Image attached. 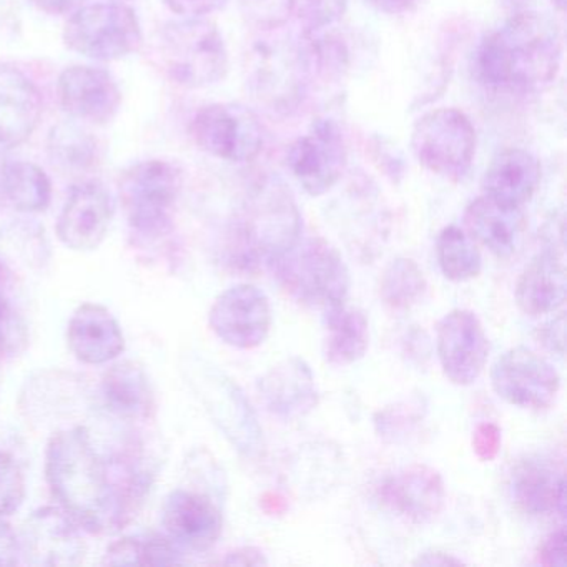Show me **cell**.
I'll return each instance as SVG.
<instances>
[{
  "mask_svg": "<svg viewBox=\"0 0 567 567\" xmlns=\"http://www.w3.org/2000/svg\"><path fill=\"white\" fill-rule=\"evenodd\" d=\"M45 480L59 507L91 534L124 529L151 489L148 474L134 461L104 460L84 426L51 437L45 450Z\"/></svg>",
  "mask_w": 567,
  "mask_h": 567,
  "instance_id": "6da1fadb",
  "label": "cell"
},
{
  "mask_svg": "<svg viewBox=\"0 0 567 567\" xmlns=\"http://www.w3.org/2000/svg\"><path fill=\"white\" fill-rule=\"evenodd\" d=\"M563 64V34L549 16L519 12L487 34L476 54L481 84L491 91L529 95L546 91Z\"/></svg>",
  "mask_w": 567,
  "mask_h": 567,
  "instance_id": "7a4b0ae2",
  "label": "cell"
},
{
  "mask_svg": "<svg viewBox=\"0 0 567 567\" xmlns=\"http://www.w3.org/2000/svg\"><path fill=\"white\" fill-rule=\"evenodd\" d=\"M303 221L290 188L277 177L258 182L248 197L231 264H270L301 238Z\"/></svg>",
  "mask_w": 567,
  "mask_h": 567,
  "instance_id": "3957f363",
  "label": "cell"
},
{
  "mask_svg": "<svg viewBox=\"0 0 567 567\" xmlns=\"http://www.w3.org/2000/svg\"><path fill=\"white\" fill-rule=\"evenodd\" d=\"M154 55L165 75L182 87H212L228 72L224 35L205 18H182L162 25Z\"/></svg>",
  "mask_w": 567,
  "mask_h": 567,
  "instance_id": "277c9868",
  "label": "cell"
},
{
  "mask_svg": "<svg viewBox=\"0 0 567 567\" xmlns=\"http://www.w3.org/2000/svg\"><path fill=\"white\" fill-rule=\"evenodd\" d=\"M278 285L303 307L327 311L350 293V271L340 251L321 237L300 238L267 265Z\"/></svg>",
  "mask_w": 567,
  "mask_h": 567,
  "instance_id": "5b68a950",
  "label": "cell"
},
{
  "mask_svg": "<svg viewBox=\"0 0 567 567\" xmlns=\"http://www.w3.org/2000/svg\"><path fill=\"white\" fill-rule=\"evenodd\" d=\"M182 185V168L164 158L138 162L121 175L118 197L138 241L152 244L171 234Z\"/></svg>",
  "mask_w": 567,
  "mask_h": 567,
  "instance_id": "8992f818",
  "label": "cell"
},
{
  "mask_svg": "<svg viewBox=\"0 0 567 567\" xmlns=\"http://www.w3.org/2000/svg\"><path fill=\"white\" fill-rule=\"evenodd\" d=\"M64 44L92 61L114 62L141 51L144 32L134 9L102 2L82 6L69 18Z\"/></svg>",
  "mask_w": 567,
  "mask_h": 567,
  "instance_id": "52a82bcc",
  "label": "cell"
},
{
  "mask_svg": "<svg viewBox=\"0 0 567 567\" xmlns=\"http://www.w3.org/2000/svg\"><path fill=\"white\" fill-rule=\"evenodd\" d=\"M476 128L457 109H436L417 118L411 132L414 157L444 181H463L476 157Z\"/></svg>",
  "mask_w": 567,
  "mask_h": 567,
  "instance_id": "ba28073f",
  "label": "cell"
},
{
  "mask_svg": "<svg viewBox=\"0 0 567 567\" xmlns=\"http://www.w3.org/2000/svg\"><path fill=\"white\" fill-rule=\"evenodd\" d=\"M190 380L205 410L235 450L255 456L264 444V431L240 386L224 371L200 360L192 367Z\"/></svg>",
  "mask_w": 567,
  "mask_h": 567,
  "instance_id": "9c48e42d",
  "label": "cell"
},
{
  "mask_svg": "<svg viewBox=\"0 0 567 567\" xmlns=\"http://www.w3.org/2000/svg\"><path fill=\"white\" fill-rule=\"evenodd\" d=\"M190 134L202 152L234 164L254 162L265 145V128L257 112L235 102L200 109L192 121Z\"/></svg>",
  "mask_w": 567,
  "mask_h": 567,
  "instance_id": "30bf717a",
  "label": "cell"
},
{
  "mask_svg": "<svg viewBox=\"0 0 567 567\" xmlns=\"http://www.w3.org/2000/svg\"><path fill=\"white\" fill-rule=\"evenodd\" d=\"M248 85L271 111L288 112L300 104L308 85L300 42L264 38L251 48Z\"/></svg>",
  "mask_w": 567,
  "mask_h": 567,
  "instance_id": "8fae6325",
  "label": "cell"
},
{
  "mask_svg": "<svg viewBox=\"0 0 567 567\" xmlns=\"http://www.w3.org/2000/svg\"><path fill=\"white\" fill-rule=\"evenodd\" d=\"M497 396L524 410H547L556 403L560 378L553 364L526 347L507 350L491 368Z\"/></svg>",
  "mask_w": 567,
  "mask_h": 567,
  "instance_id": "7c38bea8",
  "label": "cell"
},
{
  "mask_svg": "<svg viewBox=\"0 0 567 567\" xmlns=\"http://www.w3.org/2000/svg\"><path fill=\"white\" fill-rule=\"evenodd\" d=\"M287 167L311 197L330 192L347 167L343 134L333 121L320 118L288 147Z\"/></svg>",
  "mask_w": 567,
  "mask_h": 567,
  "instance_id": "4fadbf2b",
  "label": "cell"
},
{
  "mask_svg": "<svg viewBox=\"0 0 567 567\" xmlns=\"http://www.w3.org/2000/svg\"><path fill=\"white\" fill-rule=\"evenodd\" d=\"M208 323L218 340L237 350H254L270 334L274 313L260 288L240 284L215 298Z\"/></svg>",
  "mask_w": 567,
  "mask_h": 567,
  "instance_id": "5bb4252c",
  "label": "cell"
},
{
  "mask_svg": "<svg viewBox=\"0 0 567 567\" xmlns=\"http://www.w3.org/2000/svg\"><path fill=\"white\" fill-rule=\"evenodd\" d=\"M82 530L62 507H39L19 534L22 559L35 566H78L87 554Z\"/></svg>",
  "mask_w": 567,
  "mask_h": 567,
  "instance_id": "9a60e30c",
  "label": "cell"
},
{
  "mask_svg": "<svg viewBox=\"0 0 567 567\" xmlns=\"http://www.w3.org/2000/svg\"><path fill=\"white\" fill-rule=\"evenodd\" d=\"M489 340L476 313L453 310L437 323L436 351L444 377L457 386H470L483 374Z\"/></svg>",
  "mask_w": 567,
  "mask_h": 567,
  "instance_id": "2e32d148",
  "label": "cell"
},
{
  "mask_svg": "<svg viewBox=\"0 0 567 567\" xmlns=\"http://www.w3.org/2000/svg\"><path fill=\"white\" fill-rule=\"evenodd\" d=\"M115 200L111 190L97 181L72 187L55 225L59 240L74 251L97 250L111 230Z\"/></svg>",
  "mask_w": 567,
  "mask_h": 567,
  "instance_id": "e0dca14e",
  "label": "cell"
},
{
  "mask_svg": "<svg viewBox=\"0 0 567 567\" xmlns=\"http://www.w3.org/2000/svg\"><path fill=\"white\" fill-rule=\"evenodd\" d=\"M61 107L74 121L107 125L121 111L122 92L111 72L92 65H72L58 82Z\"/></svg>",
  "mask_w": 567,
  "mask_h": 567,
  "instance_id": "ac0fdd59",
  "label": "cell"
},
{
  "mask_svg": "<svg viewBox=\"0 0 567 567\" xmlns=\"http://www.w3.org/2000/svg\"><path fill=\"white\" fill-rule=\"evenodd\" d=\"M165 536L182 550L205 553L220 539L224 517L214 501L194 491H172L162 506Z\"/></svg>",
  "mask_w": 567,
  "mask_h": 567,
  "instance_id": "d6986e66",
  "label": "cell"
},
{
  "mask_svg": "<svg viewBox=\"0 0 567 567\" xmlns=\"http://www.w3.org/2000/svg\"><path fill=\"white\" fill-rule=\"evenodd\" d=\"M258 393L265 408L285 421L300 420L320 403V391L307 361L290 357L280 361L258 380Z\"/></svg>",
  "mask_w": 567,
  "mask_h": 567,
  "instance_id": "ffe728a7",
  "label": "cell"
},
{
  "mask_svg": "<svg viewBox=\"0 0 567 567\" xmlns=\"http://www.w3.org/2000/svg\"><path fill=\"white\" fill-rule=\"evenodd\" d=\"M380 494L391 511L417 524L430 523L440 516L446 503L443 477L426 464H413L398 471L384 481Z\"/></svg>",
  "mask_w": 567,
  "mask_h": 567,
  "instance_id": "44dd1931",
  "label": "cell"
},
{
  "mask_svg": "<svg viewBox=\"0 0 567 567\" xmlns=\"http://www.w3.org/2000/svg\"><path fill=\"white\" fill-rule=\"evenodd\" d=\"M42 112L44 102L38 85L19 69L0 64V152L28 142Z\"/></svg>",
  "mask_w": 567,
  "mask_h": 567,
  "instance_id": "7402d4cb",
  "label": "cell"
},
{
  "mask_svg": "<svg viewBox=\"0 0 567 567\" xmlns=\"http://www.w3.org/2000/svg\"><path fill=\"white\" fill-rule=\"evenodd\" d=\"M68 343L81 363L107 364L125 351V337L117 318L99 303H84L72 313Z\"/></svg>",
  "mask_w": 567,
  "mask_h": 567,
  "instance_id": "603a6c76",
  "label": "cell"
},
{
  "mask_svg": "<svg viewBox=\"0 0 567 567\" xmlns=\"http://www.w3.org/2000/svg\"><path fill=\"white\" fill-rule=\"evenodd\" d=\"M464 225L470 237L497 258H511L519 251L527 227L523 208L499 204L486 195L467 205Z\"/></svg>",
  "mask_w": 567,
  "mask_h": 567,
  "instance_id": "cb8c5ba5",
  "label": "cell"
},
{
  "mask_svg": "<svg viewBox=\"0 0 567 567\" xmlns=\"http://www.w3.org/2000/svg\"><path fill=\"white\" fill-rule=\"evenodd\" d=\"M566 295V268L556 248H546L537 254L524 268L516 285L517 307L529 317L559 310Z\"/></svg>",
  "mask_w": 567,
  "mask_h": 567,
  "instance_id": "d4e9b609",
  "label": "cell"
},
{
  "mask_svg": "<svg viewBox=\"0 0 567 567\" xmlns=\"http://www.w3.org/2000/svg\"><path fill=\"white\" fill-rule=\"evenodd\" d=\"M539 182V161L523 148H507L484 172L483 192L499 204L523 208L536 194Z\"/></svg>",
  "mask_w": 567,
  "mask_h": 567,
  "instance_id": "484cf974",
  "label": "cell"
},
{
  "mask_svg": "<svg viewBox=\"0 0 567 567\" xmlns=\"http://www.w3.org/2000/svg\"><path fill=\"white\" fill-rule=\"evenodd\" d=\"M105 406L128 421H147L155 413V393L147 371L135 361H117L102 377Z\"/></svg>",
  "mask_w": 567,
  "mask_h": 567,
  "instance_id": "4316f807",
  "label": "cell"
},
{
  "mask_svg": "<svg viewBox=\"0 0 567 567\" xmlns=\"http://www.w3.org/2000/svg\"><path fill=\"white\" fill-rule=\"evenodd\" d=\"M511 491L520 509L534 516H566V481L563 473L539 460L520 461L511 477Z\"/></svg>",
  "mask_w": 567,
  "mask_h": 567,
  "instance_id": "83f0119b",
  "label": "cell"
},
{
  "mask_svg": "<svg viewBox=\"0 0 567 567\" xmlns=\"http://www.w3.org/2000/svg\"><path fill=\"white\" fill-rule=\"evenodd\" d=\"M323 357L331 367L357 363L370 347V323L367 315L347 305L323 311Z\"/></svg>",
  "mask_w": 567,
  "mask_h": 567,
  "instance_id": "f1b7e54d",
  "label": "cell"
},
{
  "mask_svg": "<svg viewBox=\"0 0 567 567\" xmlns=\"http://www.w3.org/2000/svg\"><path fill=\"white\" fill-rule=\"evenodd\" d=\"M0 197L22 214L44 212L52 200L51 178L32 162H0Z\"/></svg>",
  "mask_w": 567,
  "mask_h": 567,
  "instance_id": "f546056e",
  "label": "cell"
},
{
  "mask_svg": "<svg viewBox=\"0 0 567 567\" xmlns=\"http://www.w3.org/2000/svg\"><path fill=\"white\" fill-rule=\"evenodd\" d=\"M48 155L58 171L82 174L97 162V138L78 122H62L49 132Z\"/></svg>",
  "mask_w": 567,
  "mask_h": 567,
  "instance_id": "4dcf8cb0",
  "label": "cell"
},
{
  "mask_svg": "<svg viewBox=\"0 0 567 567\" xmlns=\"http://www.w3.org/2000/svg\"><path fill=\"white\" fill-rule=\"evenodd\" d=\"M109 566H174L182 563L178 549L167 536H128L105 550Z\"/></svg>",
  "mask_w": 567,
  "mask_h": 567,
  "instance_id": "1f68e13d",
  "label": "cell"
},
{
  "mask_svg": "<svg viewBox=\"0 0 567 567\" xmlns=\"http://www.w3.org/2000/svg\"><path fill=\"white\" fill-rule=\"evenodd\" d=\"M426 290L423 270L411 258H394L381 275L380 297L391 310H411L423 300Z\"/></svg>",
  "mask_w": 567,
  "mask_h": 567,
  "instance_id": "d6a6232c",
  "label": "cell"
},
{
  "mask_svg": "<svg viewBox=\"0 0 567 567\" xmlns=\"http://www.w3.org/2000/svg\"><path fill=\"white\" fill-rule=\"evenodd\" d=\"M437 261L447 280L463 284L481 274L483 258L473 238L456 225L441 231L436 244Z\"/></svg>",
  "mask_w": 567,
  "mask_h": 567,
  "instance_id": "836d02e7",
  "label": "cell"
},
{
  "mask_svg": "<svg viewBox=\"0 0 567 567\" xmlns=\"http://www.w3.org/2000/svg\"><path fill=\"white\" fill-rule=\"evenodd\" d=\"M8 277L0 267V360L18 357L28 344V327L24 318L9 297Z\"/></svg>",
  "mask_w": 567,
  "mask_h": 567,
  "instance_id": "e575fe53",
  "label": "cell"
},
{
  "mask_svg": "<svg viewBox=\"0 0 567 567\" xmlns=\"http://www.w3.org/2000/svg\"><path fill=\"white\" fill-rule=\"evenodd\" d=\"M350 0H291V16L303 32H320L343 18Z\"/></svg>",
  "mask_w": 567,
  "mask_h": 567,
  "instance_id": "d590c367",
  "label": "cell"
},
{
  "mask_svg": "<svg viewBox=\"0 0 567 567\" xmlns=\"http://www.w3.org/2000/svg\"><path fill=\"white\" fill-rule=\"evenodd\" d=\"M25 499V477L14 456L0 451V516H11Z\"/></svg>",
  "mask_w": 567,
  "mask_h": 567,
  "instance_id": "8d00e7d4",
  "label": "cell"
},
{
  "mask_svg": "<svg viewBox=\"0 0 567 567\" xmlns=\"http://www.w3.org/2000/svg\"><path fill=\"white\" fill-rule=\"evenodd\" d=\"M420 401H406L396 406L386 408L380 411L374 417L378 433L388 441H400V437L408 436L421 421Z\"/></svg>",
  "mask_w": 567,
  "mask_h": 567,
  "instance_id": "74e56055",
  "label": "cell"
},
{
  "mask_svg": "<svg viewBox=\"0 0 567 567\" xmlns=\"http://www.w3.org/2000/svg\"><path fill=\"white\" fill-rule=\"evenodd\" d=\"M248 21L264 32L278 31L291 18V0H240Z\"/></svg>",
  "mask_w": 567,
  "mask_h": 567,
  "instance_id": "f35d334b",
  "label": "cell"
},
{
  "mask_svg": "<svg viewBox=\"0 0 567 567\" xmlns=\"http://www.w3.org/2000/svg\"><path fill=\"white\" fill-rule=\"evenodd\" d=\"M165 6L181 18H207L225 9L228 0H164Z\"/></svg>",
  "mask_w": 567,
  "mask_h": 567,
  "instance_id": "ab89813d",
  "label": "cell"
},
{
  "mask_svg": "<svg viewBox=\"0 0 567 567\" xmlns=\"http://www.w3.org/2000/svg\"><path fill=\"white\" fill-rule=\"evenodd\" d=\"M474 453L483 461H493L499 453L501 431L496 424L483 423L476 427L473 436Z\"/></svg>",
  "mask_w": 567,
  "mask_h": 567,
  "instance_id": "60d3db41",
  "label": "cell"
},
{
  "mask_svg": "<svg viewBox=\"0 0 567 567\" xmlns=\"http://www.w3.org/2000/svg\"><path fill=\"white\" fill-rule=\"evenodd\" d=\"M539 564L547 567H566L567 536L566 530L559 529L544 539L539 549Z\"/></svg>",
  "mask_w": 567,
  "mask_h": 567,
  "instance_id": "b9f144b4",
  "label": "cell"
},
{
  "mask_svg": "<svg viewBox=\"0 0 567 567\" xmlns=\"http://www.w3.org/2000/svg\"><path fill=\"white\" fill-rule=\"evenodd\" d=\"M536 338L544 348L563 357L564 344H566V317L559 315L554 320L540 324L537 328Z\"/></svg>",
  "mask_w": 567,
  "mask_h": 567,
  "instance_id": "7bdbcfd3",
  "label": "cell"
},
{
  "mask_svg": "<svg viewBox=\"0 0 567 567\" xmlns=\"http://www.w3.org/2000/svg\"><path fill=\"white\" fill-rule=\"evenodd\" d=\"M22 563L21 540L11 524L0 516V567Z\"/></svg>",
  "mask_w": 567,
  "mask_h": 567,
  "instance_id": "ee69618b",
  "label": "cell"
},
{
  "mask_svg": "<svg viewBox=\"0 0 567 567\" xmlns=\"http://www.w3.org/2000/svg\"><path fill=\"white\" fill-rule=\"evenodd\" d=\"M221 563L228 564V566H267L268 560L260 549L240 547V549L227 554V557Z\"/></svg>",
  "mask_w": 567,
  "mask_h": 567,
  "instance_id": "f6af8a7d",
  "label": "cell"
},
{
  "mask_svg": "<svg viewBox=\"0 0 567 567\" xmlns=\"http://www.w3.org/2000/svg\"><path fill=\"white\" fill-rule=\"evenodd\" d=\"M85 0H32V4L39 11L45 12L51 16H64L69 12L78 11Z\"/></svg>",
  "mask_w": 567,
  "mask_h": 567,
  "instance_id": "bcb514c9",
  "label": "cell"
},
{
  "mask_svg": "<svg viewBox=\"0 0 567 567\" xmlns=\"http://www.w3.org/2000/svg\"><path fill=\"white\" fill-rule=\"evenodd\" d=\"M371 8L377 11L384 12V14L400 16L404 12L411 11L416 0H364Z\"/></svg>",
  "mask_w": 567,
  "mask_h": 567,
  "instance_id": "7dc6e473",
  "label": "cell"
},
{
  "mask_svg": "<svg viewBox=\"0 0 567 567\" xmlns=\"http://www.w3.org/2000/svg\"><path fill=\"white\" fill-rule=\"evenodd\" d=\"M461 564H463V560L456 559V557L451 556V554L440 553V550L424 553L423 556L414 560V566L427 567L461 566Z\"/></svg>",
  "mask_w": 567,
  "mask_h": 567,
  "instance_id": "c3c4849f",
  "label": "cell"
},
{
  "mask_svg": "<svg viewBox=\"0 0 567 567\" xmlns=\"http://www.w3.org/2000/svg\"><path fill=\"white\" fill-rule=\"evenodd\" d=\"M550 2L559 12H564V9H566V0H550Z\"/></svg>",
  "mask_w": 567,
  "mask_h": 567,
  "instance_id": "681fc988",
  "label": "cell"
}]
</instances>
